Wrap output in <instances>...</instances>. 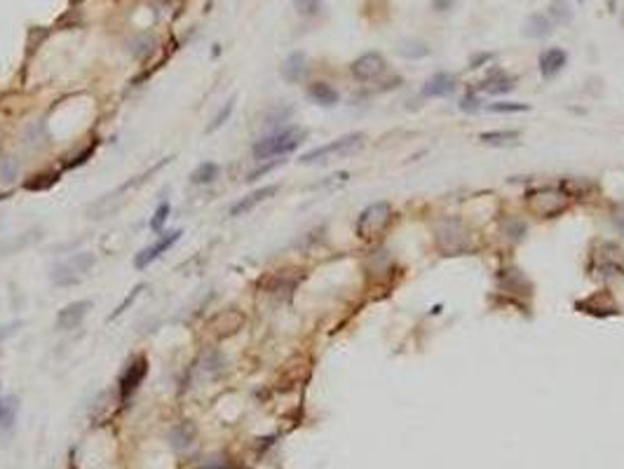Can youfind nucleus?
<instances>
[{
	"instance_id": "obj_1",
	"label": "nucleus",
	"mask_w": 624,
	"mask_h": 469,
	"mask_svg": "<svg viewBox=\"0 0 624 469\" xmlns=\"http://www.w3.org/2000/svg\"><path fill=\"white\" fill-rule=\"evenodd\" d=\"M305 136H308V131L300 129V127H282V129H275L272 134L256 141L251 153H254V160H259V162L270 157H282L287 153L296 151L305 141Z\"/></svg>"
},
{
	"instance_id": "obj_2",
	"label": "nucleus",
	"mask_w": 624,
	"mask_h": 469,
	"mask_svg": "<svg viewBox=\"0 0 624 469\" xmlns=\"http://www.w3.org/2000/svg\"><path fill=\"white\" fill-rule=\"evenodd\" d=\"M364 146V134L361 131H352V134H345L336 141H328L324 146H317L312 151L303 153L298 157L300 164H326L333 160H343L348 155H354L357 151H361Z\"/></svg>"
},
{
	"instance_id": "obj_3",
	"label": "nucleus",
	"mask_w": 624,
	"mask_h": 469,
	"mask_svg": "<svg viewBox=\"0 0 624 469\" xmlns=\"http://www.w3.org/2000/svg\"><path fill=\"white\" fill-rule=\"evenodd\" d=\"M434 242L446 256H456L472 249L469 228L460 218H441L434 228Z\"/></svg>"
},
{
	"instance_id": "obj_4",
	"label": "nucleus",
	"mask_w": 624,
	"mask_h": 469,
	"mask_svg": "<svg viewBox=\"0 0 624 469\" xmlns=\"http://www.w3.org/2000/svg\"><path fill=\"white\" fill-rule=\"evenodd\" d=\"M571 195L561 188L547 186V188H535L525 195V207L540 218H554L558 214H563L568 209Z\"/></svg>"
},
{
	"instance_id": "obj_5",
	"label": "nucleus",
	"mask_w": 624,
	"mask_h": 469,
	"mask_svg": "<svg viewBox=\"0 0 624 469\" xmlns=\"http://www.w3.org/2000/svg\"><path fill=\"white\" fill-rule=\"evenodd\" d=\"M94 268V253L92 251H78L73 253L70 258H66L59 266L52 268V275L49 279L54 281L57 286H73L78 281L85 279V275Z\"/></svg>"
},
{
	"instance_id": "obj_6",
	"label": "nucleus",
	"mask_w": 624,
	"mask_h": 469,
	"mask_svg": "<svg viewBox=\"0 0 624 469\" xmlns=\"http://www.w3.org/2000/svg\"><path fill=\"white\" fill-rule=\"evenodd\" d=\"M392 223V207L390 202H374L359 214L357 218V235L361 240H376L387 230Z\"/></svg>"
},
{
	"instance_id": "obj_7",
	"label": "nucleus",
	"mask_w": 624,
	"mask_h": 469,
	"mask_svg": "<svg viewBox=\"0 0 624 469\" xmlns=\"http://www.w3.org/2000/svg\"><path fill=\"white\" fill-rule=\"evenodd\" d=\"M591 266L603 275H624V251L612 242H603L599 249H594Z\"/></svg>"
},
{
	"instance_id": "obj_8",
	"label": "nucleus",
	"mask_w": 624,
	"mask_h": 469,
	"mask_svg": "<svg viewBox=\"0 0 624 469\" xmlns=\"http://www.w3.org/2000/svg\"><path fill=\"white\" fill-rule=\"evenodd\" d=\"M148 375V359L146 357H134L127 368L122 371L120 375V383H118V392H120V401H127L131 394H134L136 390H139V385L146 380Z\"/></svg>"
},
{
	"instance_id": "obj_9",
	"label": "nucleus",
	"mask_w": 624,
	"mask_h": 469,
	"mask_svg": "<svg viewBox=\"0 0 624 469\" xmlns=\"http://www.w3.org/2000/svg\"><path fill=\"white\" fill-rule=\"evenodd\" d=\"M387 68V62L385 57H382L380 52H366L357 57L350 66V71H352V78L359 80V82H374L380 78L382 73H385Z\"/></svg>"
},
{
	"instance_id": "obj_10",
	"label": "nucleus",
	"mask_w": 624,
	"mask_h": 469,
	"mask_svg": "<svg viewBox=\"0 0 624 469\" xmlns=\"http://www.w3.org/2000/svg\"><path fill=\"white\" fill-rule=\"evenodd\" d=\"M181 235H183V230H172V233H164L157 242H153L151 246H146V249H141L139 253H136V256H134V268L136 270H146L148 266H151V263H155L164 251L172 249V246L181 240Z\"/></svg>"
},
{
	"instance_id": "obj_11",
	"label": "nucleus",
	"mask_w": 624,
	"mask_h": 469,
	"mask_svg": "<svg viewBox=\"0 0 624 469\" xmlns=\"http://www.w3.org/2000/svg\"><path fill=\"white\" fill-rule=\"evenodd\" d=\"M92 310L90 301H73L68 305H64L57 314V329L59 331H70L78 329L82 324V319L87 317V312Z\"/></svg>"
},
{
	"instance_id": "obj_12",
	"label": "nucleus",
	"mask_w": 624,
	"mask_h": 469,
	"mask_svg": "<svg viewBox=\"0 0 624 469\" xmlns=\"http://www.w3.org/2000/svg\"><path fill=\"white\" fill-rule=\"evenodd\" d=\"M277 190H279V186H277V183L263 186V188H259V190H251L246 197H242L239 202H235V204H233V209H230V216L237 218V216H244V214L254 212V209L259 207V204H263L265 200H270V197L275 195Z\"/></svg>"
},
{
	"instance_id": "obj_13",
	"label": "nucleus",
	"mask_w": 624,
	"mask_h": 469,
	"mask_svg": "<svg viewBox=\"0 0 624 469\" xmlns=\"http://www.w3.org/2000/svg\"><path fill=\"white\" fill-rule=\"evenodd\" d=\"M456 87H458L456 75L446 73V71H439V73H434L432 78H427L420 94L427 99H441V97H448V94L456 92Z\"/></svg>"
},
{
	"instance_id": "obj_14",
	"label": "nucleus",
	"mask_w": 624,
	"mask_h": 469,
	"mask_svg": "<svg viewBox=\"0 0 624 469\" xmlns=\"http://www.w3.org/2000/svg\"><path fill=\"white\" fill-rule=\"evenodd\" d=\"M568 64V54L561 47H549L540 54V73L542 78H554L563 71V66Z\"/></svg>"
},
{
	"instance_id": "obj_15",
	"label": "nucleus",
	"mask_w": 624,
	"mask_h": 469,
	"mask_svg": "<svg viewBox=\"0 0 624 469\" xmlns=\"http://www.w3.org/2000/svg\"><path fill=\"white\" fill-rule=\"evenodd\" d=\"M305 73H308V57H305L303 52H294L287 57V62L282 66V78L287 82H300L305 78Z\"/></svg>"
},
{
	"instance_id": "obj_16",
	"label": "nucleus",
	"mask_w": 624,
	"mask_h": 469,
	"mask_svg": "<svg viewBox=\"0 0 624 469\" xmlns=\"http://www.w3.org/2000/svg\"><path fill=\"white\" fill-rule=\"evenodd\" d=\"M551 31H554V21H551L547 14H530L528 19L523 21V29H521L525 38H535V40L547 38Z\"/></svg>"
},
{
	"instance_id": "obj_17",
	"label": "nucleus",
	"mask_w": 624,
	"mask_h": 469,
	"mask_svg": "<svg viewBox=\"0 0 624 469\" xmlns=\"http://www.w3.org/2000/svg\"><path fill=\"white\" fill-rule=\"evenodd\" d=\"M308 97L315 103H320V106H326V108L336 106V103L341 101V94L333 90L328 82H312V85L308 87Z\"/></svg>"
},
{
	"instance_id": "obj_18",
	"label": "nucleus",
	"mask_w": 624,
	"mask_h": 469,
	"mask_svg": "<svg viewBox=\"0 0 624 469\" xmlns=\"http://www.w3.org/2000/svg\"><path fill=\"white\" fill-rule=\"evenodd\" d=\"M169 441H172L174 448H188L195 441V424L193 422H181L169 432Z\"/></svg>"
},
{
	"instance_id": "obj_19",
	"label": "nucleus",
	"mask_w": 624,
	"mask_h": 469,
	"mask_svg": "<svg viewBox=\"0 0 624 469\" xmlns=\"http://www.w3.org/2000/svg\"><path fill=\"white\" fill-rule=\"evenodd\" d=\"M218 174H221V167H218L216 162H202V164H197V169L190 174V183L207 186V183H211V181H216Z\"/></svg>"
},
{
	"instance_id": "obj_20",
	"label": "nucleus",
	"mask_w": 624,
	"mask_h": 469,
	"mask_svg": "<svg viewBox=\"0 0 624 469\" xmlns=\"http://www.w3.org/2000/svg\"><path fill=\"white\" fill-rule=\"evenodd\" d=\"M19 401L16 396H0V429H10L16 420Z\"/></svg>"
},
{
	"instance_id": "obj_21",
	"label": "nucleus",
	"mask_w": 624,
	"mask_h": 469,
	"mask_svg": "<svg viewBox=\"0 0 624 469\" xmlns=\"http://www.w3.org/2000/svg\"><path fill=\"white\" fill-rule=\"evenodd\" d=\"M514 82H517V78H512V75L495 73L491 80L484 82V90L489 94H505L509 90H514Z\"/></svg>"
},
{
	"instance_id": "obj_22",
	"label": "nucleus",
	"mask_w": 624,
	"mask_h": 469,
	"mask_svg": "<svg viewBox=\"0 0 624 469\" xmlns=\"http://www.w3.org/2000/svg\"><path fill=\"white\" fill-rule=\"evenodd\" d=\"M481 143H486V146H507V143H514L519 139V131H484V134L479 136Z\"/></svg>"
},
{
	"instance_id": "obj_23",
	"label": "nucleus",
	"mask_w": 624,
	"mask_h": 469,
	"mask_svg": "<svg viewBox=\"0 0 624 469\" xmlns=\"http://www.w3.org/2000/svg\"><path fill=\"white\" fill-rule=\"evenodd\" d=\"M397 52L406 59H423V57L430 54V47H427L425 42H418V40H404L402 45L397 47Z\"/></svg>"
},
{
	"instance_id": "obj_24",
	"label": "nucleus",
	"mask_w": 624,
	"mask_h": 469,
	"mask_svg": "<svg viewBox=\"0 0 624 469\" xmlns=\"http://www.w3.org/2000/svg\"><path fill=\"white\" fill-rule=\"evenodd\" d=\"M549 19L554 21V24H568V21L573 19V12H571V8H568L566 0H551Z\"/></svg>"
},
{
	"instance_id": "obj_25",
	"label": "nucleus",
	"mask_w": 624,
	"mask_h": 469,
	"mask_svg": "<svg viewBox=\"0 0 624 469\" xmlns=\"http://www.w3.org/2000/svg\"><path fill=\"white\" fill-rule=\"evenodd\" d=\"M291 115H294V108L291 106H275V108H270L265 113V118H263V125H265V127H277V125L287 123Z\"/></svg>"
},
{
	"instance_id": "obj_26",
	"label": "nucleus",
	"mask_w": 624,
	"mask_h": 469,
	"mask_svg": "<svg viewBox=\"0 0 624 469\" xmlns=\"http://www.w3.org/2000/svg\"><path fill=\"white\" fill-rule=\"evenodd\" d=\"M233 110H235V97H230L226 103H223V108L218 110L216 115H213V120H211V125L207 127V134H213L216 129H221L223 125L228 123L230 120V115H233Z\"/></svg>"
},
{
	"instance_id": "obj_27",
	"label": "nucleus",
	"mask_w": 624,
	"mask_h": 469,
	"mask_svg": "<svg viewBox=\"0 0 624 469\" xmlns=\"http://www.w3.org/2000/svg\"><path fill=\"white\" fill-rule=\"evenodd\" d=\"M169 214H172V204H169V202H162L160 207L155 209V214H153V218H151V223H148V228H151L153 233H160L162 225L167 223Z\"/></svg>"
},
{
	"instance_id": "obj_28",
	"label": "nucleus",
	"mask_w": 624,
	"mask_h": 469,
	"mask_svg": "<svg viewBox=\"0 0 624 469\" xmlns=\"http://www.w3.org/2000/svg\"><path fill=\"white\" fill-rule=\"evenodd\" d=\"M141 291H144V284H136V286H134V289H131V291H129V296H125V298H122V303H120V305H118V307H115V310H113V314H111V317H108V319H118V317H120V314H122V312H127V307H131V305H134V301H136V298H139V296H141Z\"/></svg>"
},
{
	"instance_id": "obj_29",
	"label": "nucleus",
	"mask_w": 624,
	"mask_h": 469,
	"mask_svg": "<svg viewBox=\"0 0 624 469\" xmlns=\"http://www.w3.org/2000/svg\"><path fill=\"white\" fill-rule=\"evenodd\" d=\"M491 110V113H523V110H528V103H519V101H497V103H491V106H486Z\"/></svg>"
},
{
	"instance_id": "obj_30",
	"label": "nucleus",
	"mask_w": 624,
	"mask_h": 469,
	"mask_svg": "<svg viewBox=\"0 0 624 469\" xmlns=\"http://www.w3.org/2000/svg\"><path fill=\"white\" fill-rule=\"evenodd\" d=\"M294 8L303 16H315L322 10V0H294Z\"/></svg>"
},
{
	"instance_id": "obj_31",
	"label": "nucleus",
	"mask_w": 624,
	"mask_h": 469,
	"mask_svg": "<svg viewBox=\"0 0 624 469\" xmlns=\"http://www.w3.org/2000/svg\"><path fill=\"white\" fill-rule=\"evenodd\" d=\"M16 172H19V167L14 164V160H10V157L0 160V176H3V181H12Z\"/></svg>"
},
{
	"instance_id": "obj_32",
	"label": "nucleus",
	"mask_w": 624,
	"mask_h": 469,
	"mask_svg": "<svg viewBox=\"0 0 624 469\" xmlns=\"http://www.w3.org/2000/svg\"><path fill=\"white\" fill-rule=\"evenodd\" d=\"M479 99L474 97V94H467V97L460 101V110H465V113H474V110H479Z\"/></svg>"
},
{
	"instance_id": "obj_33",
	"label": "nucleus",
	"mask_w": 624,
	"mask_h": 469,
	"mask_svg": "<svg viewBox=\"0 0 624 469\" xmlns=\"http://www.w3.org/2000/svg\"><path fill=\"white\" fill-rule=\"evenodd\" d=\"M277 164H279V162H270V164H263V167H259V169H256V172H251L249 176H246V181H256V179H259V176H265L268 172H272V169H275V167H277Z\"/></svg>"
},
{
	"instance_id": "obj_34",
	"label": "nucleus",
	"mask_w": 624,
	"mask_h": 469,
	"mask_svg": "<svg viewBox=\"0 0 624 469\" xmlns=\"http://www.w3.org/2000/svg\"><path fill=\"white\" fill-rule=\"evenodd\" d=\"M612 223H615V228L620 230V233H624V204H620V207L612 212Z\"/></svg>"
},
{
	"instance_id": "obj_35",
	"label": "nucleus",
	"mask_w": 624,
	"mask_h": 469,
	"mask_svg": "<svg viewBox=\"0 0 624 469\" xmlns=\"http://www.w3.org/2000/svg\"><path fill=\"white\" fill-rule=\"evenodd\" d=\"M489 59H491V54H481V57L472 59V66H469V68H479V64L481 62H489Z\"/></svg>"
},
{
	"instance_id": "obj_36",
	"label": "nucleus",
	"mask_w": 624,
	"mask_h": 469,
	"mask_svg": "<svg viewBox=\"0 0 624 469\" xmlns=\"http://www.w3.org/2000/svg\"><path fill=\"white\" fill-rule=\"evenodd\" d=\"M577 3H584V0H577Z\"/></svg>"
},
{
	"instance_id": "obj_37",
	"label": "nucleus",
	"mask_w": 624,
	"mask_h": 469,
	"mask_svg": "<svg viewBox=\"0 0 624 469\" xmlns=\"http://www.w3.org/2000/svg\"><path fill=\"white\" fill-rule=\"evenodd\" d=\"M0 200H3V195H0Z\"/></svg>"
}]
</instances>
